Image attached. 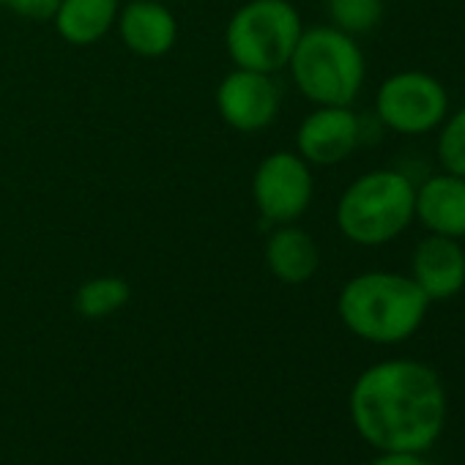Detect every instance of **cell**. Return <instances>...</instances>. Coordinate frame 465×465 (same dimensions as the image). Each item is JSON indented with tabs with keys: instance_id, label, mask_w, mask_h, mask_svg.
Segmentation results:
<instances>
[{
	"instance_id": "4fadbf2b",
	"label": "cell",
	"mask_w": 465,
	"mask_h": 465,
	"mask_svg": "<svg viewBox=\"0 0 465 465\" xmlns=\"http://www.w3.org/2000/svg\"><path fill=\"white\" fill-rule=\"evenodd\" d=\"M266 269L282 285H304L321 269L318 242L299 224H274L272 236L266 239Z\"/></svg>"
},
{
	"instance_id": "8fae6325",
	"label": "cell",
	"mask_w": 465,
	"mask_h": 465,
	"mask_svg": "<svg viewBox=\"0 0 465 465\" xmlns=\"http://www.w3.org/2000/svg\"><path fill=\"white\" fill-rule=\"evenodd\" d=\"M115 31L124 47L140 58H162L178 42V20L164 0H129L118 12Z\"/></svg>"
},
{
	"instance_id": "6da1fadb",
	"label": "cell",
	"mask_w": 465,
	"mask_h": 465,
	"mask_svg": "<svg viewBox=\"0 0 465 465\" xmlns=\"http://www.w3.org/2000/svg\"><path fill=\"white\" fill-rule=\"evenodd\" d=\"M356 432L381 451H427L446 421V389L435 370L413 359L367 367L351 389Z\"/></svg>"
},
{
	"instance_id": "5bb4252c",
	"label": "cell",
	"mask_w": 465,
	"mask_h": 465,
	"mask_svg": "<svg viewBox=\"0 0 465 465\" xmlns=\"http://www.w3.org/2000/svg\"><path fill=\"white\" fill-rule=\"evenodd\" d=\"M121 0H58L53 25L72 47H91L102 42L118 20Z\"/></svg>"
},
{
	"instance_id": "7a4b0ae2",
	"label": "cell",
	"mask_w": 465,
	"mask_h": 465,
	"mask_svg": "<svg viewBox=\"0 0 465 465\" xmlns=\"http://www.w3.org/2000/svg\"><path fill=\"white\" fill-rule=\"evenodd\" d=\"M430 310V299L408 274L364 272L348 280L337 296L342 326L375 345H397L419 331Z\"/></svg>"
},
{
	"instance_id": "ac0fdd59",
	"label": "cell",
	"mask_w": 465,
	"mask_h": 465,
	"mask_svg": "<svg viewBox=\"0 0 465 465\" xmlns=\"http://www.w3.org/2000/svg\"><path fill=\"white\" fill-rule=\"evenodd\" d=\"M0 6L28 20H53L58 0H0Z\"/></svg>"
},
{
	"instance_id": "2e32d148",
	"label": "cell",
	"mask_w": 465,
	"mask_h": 465,
	"mask_svg": "<svg viewBox=\"0 0 465 465\" xmlns=\"http://www.w3.org/2000/svg\"><path fill=\"white\" fill-rule=\"evenodd\" d=\"M329 20L348 36H361L383 20V0H326Z\"/></svg>"
},
{
	"instance_id": "7c38bea8",
	"label": "cell",
	"mask_w": 465,
	"mask_h": 465,
	"mask_svg": "<svg viewBox=\"0 0 465 465\" xmlns=\"http://www.w3.org/2000/svg\"><path fill=\"white\" fill-rule=\"evenodd\" d=\"M413 219L435 236L465 239V178L446 170L427 175L416 186Z\"/></svg>"
},
{
	"instance_id": "d6986e66",
	"label": "cell",
	"mask_w": 465,
	"mask_h": 465,
	"mask_svg": "<svg viewBox=\"0 0 465 465\" xmlns=\"http://www.w3.org/2000/svg\"><path fill=\"white\" fill-rule=\"evenodd\" d=\"M370 465H430V462L416 451H383Z\"/></svg>"
},
{
	"instance_id": "277c9868",
	"label": "cell",
	"mask_w": 465,
	"mask_h": 465,
	"mask_svg": "<svg viewBox=\"0 0 465 465\" xmlns=\"http://www.w3.org/2000/svg\"><path fill=\"white\" fill-rule=\"evenodd\" d=\"M285 69L296 91L315 107H351L367 77V61L356 36L334 25L304 28Z\"/></svg>"
},
{
	"instance_id": "9a60e30c",
	"label": "cell",
	"mask_w": 465,
	"mask_h": 465,
	"mask_svg": "<svg viewBox=\"0 0 465 465\" xmlns=\"http://www.w3.org/2000/svg\"><path fill=\"white\" fill-rule=\"evenodd\" d=\"M132 299V288L124 277H113V274H102V277H91L77 288L74 296V307L83 318L88 321H99V318H110L118 310H124Z\"/></svg>"
},
{
	"instance_id": "9c48e42d",
	"label": "cell",
	"mask_w": 465,
	"mask_h": 465,
	"mask_svg": "<svg viewBox=\"0 0 465 465\" xmlns=\"http://www.w3.org/2000/svg\"><path fill=\"white\" fill-rule=\"evenodd\" d=\"M364 140V124L351 107H315L296 129V153L310 167L345 162Z\"/></svg>"
},
{
	"instance_id": "5b68a950",
	"label": "cell",
	"mask_w": 465,
	"mask_h": 465,
	"mask_svg": "<svg viewBox=\"0 0 465 465\" xmlns=\"http://www.w3.org/2000/svg\"><path fill=\"white\" fill-rule=\"evenodd\" d=\"M304 23L291 0H247L224 28V50L236 69L280 74L299 39Z\"/></svg>"
},
{
	"instance_id": "52a82bcc",
	"label": "cell",
	"mask_w": 465,
	"mask_h": 465,
	"mask_svg": "<svg viewBox=\"0 0 465 465\" xmlns=\"http://www.w3.org/2000/svg\"><path fill=\"white\" fill-rule=\"evenodd\" d=\"M315 194L312 167L296 151L269 153L252 175V200L269 224L299 222Z\"/></svg>"
},
{
	"instance_id": "3957f363",
	"label": "cell",
	"mask_w": 465,
	"mask_h": 465,
	"mask_svg": "<svg viewBox=\"0 0 465 465\" xmlns=\"http://www.w3.org/2000/svg\"><path fill=\"white\" fill-rule=\"evenodd\" d=\"M416 183L408 173L383 167L348 183L337 200V227L356 247H383L413 222Z\"/></svg>"
},
{
	"instance_id": "8992f818",
	"label": "cell",
	"mask_w": 465,
	"mask_h": 465,
	"mask_svg": "<svg viewBox=\"0 0 465 465\" xmlns=\"http://www.w3.org/2000/svg\"><path fill=\"white\" fill-rule=\"evenodd\" d=\"M449 115L446 88L427 72L405 69L386 77L375 94V118L397 134H427Z\"/></svg>"
},
{
	"instance_id": "e0dca14e",
	"label": "cell",
	"mask_w": 465,
	"mask_h": 465,
	"mask_svg": "<svg viewBox=\"0 0 465 465\" xmlns=\"http://www.w3.org/2000/svg\"><path fill=\"white\" fill-rule=\"evenodd\" d=\"M438 129L440 132H438L435 153L440 167L451 175L465 178V107L449 113Z\"/></svg>"
},
{
	"instance_id": "ba28073f",
	"label": "cell",
	"mask_w": 465,
	"mask_h": 465,
	"mask_svg": "<svg viewBox=\"0 0 465 465\" xmlns=\"http://www.w3.org/2000/svg\"><path fill=\"white\" fill-rule=\"evenodd\" d=\"M219 118L242 134H258L269 129L282 107V91L274 74L232 69L222 77L213 94Z\"/></svg>"
},
{
	"instance_id": "30bf717a",
	"label": "cell",
	"mask_w": 465,
	"mask_h": 465,
	"mask_svg": "<svg viewBox=\"0 0 465 465\" xmlns=\"http://www.w3.org/2000/svg\"><path fill=\"white\" fill-rule=\"evenodd\" d=\"M411 280L430 302L454 299L465 288V250L457 239L427 236L413 247Z\"/></svg>"
}]
</instances>
